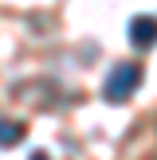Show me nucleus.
Listing matches in <instances>:
<instances>
[{"label": "nucleus", "mask_w": 157, "mask_h": 160, "mask_svg": "<svg viewBox=\"0 0 157 160\" xmlns=\"http://www.w3.org/2000/svg\"><path fill=\"white\" fill-rule=\"evenodd\" d=\"M133 82H138V67H118L114 74L106 78V98H114V102H122L126 94L133 90Z\"/></svg>", "instance_id": "1"}, {"label": "nucleus", "mask_w": 157, "mask_h": 160, "mask_svg": "<svg viewBox=\"0 0 157 160\" xmlns=\"http://www.w3.org/2000/svg\"><path fill=\"white\" fill-rule=\"evenodd\" d=\"M20 137H24V129H20V125H12V121H0V145H16Z\"/></svg>", "instance_id": "3"}, {"label": "nucleus", "mask_w": 157, "mask_h": 160, "mask_svg": "<svg viewBox=\"0 0 157 160\" xmlns=\"http://www.w3.org/2000/svg\"><path fill=\"white\" fill-rule=\"evenodd\" d=\"M130 35H133V43H153V39H157V20H149V16H145V20H133Z\"/></svg>", "instance_id": "2"}]
</instances>
